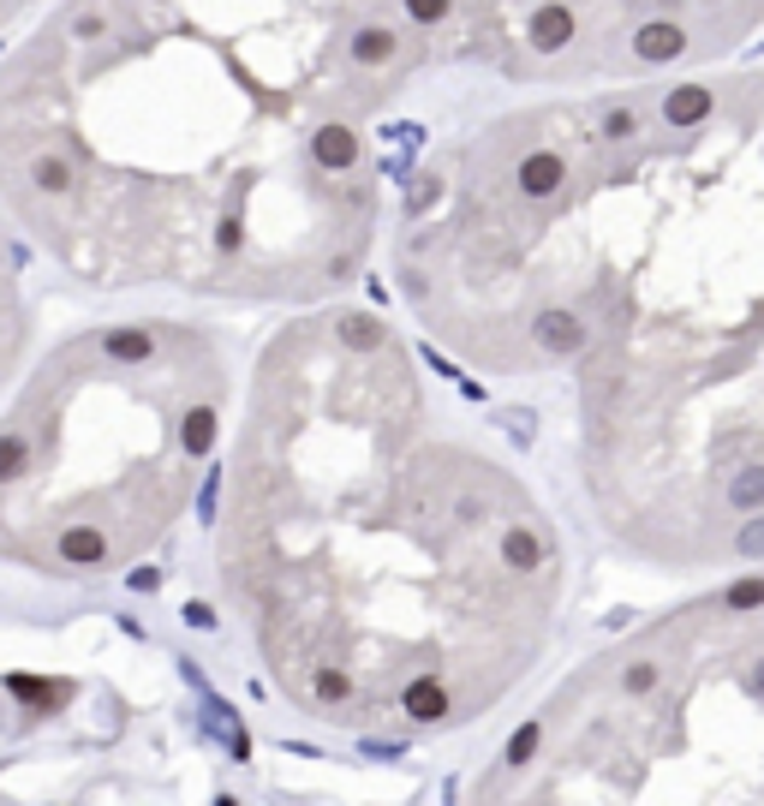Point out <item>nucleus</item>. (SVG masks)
<instances>
[{"label":"nucleus","mask_w":764,"mask_h":806,"mask_svg":"<svg viewBox=\"0 0 764 806\" xmlns=\"http://www.w3.org/2000/svg\"><path fill=\"white\" fill-rule=\"evenodd\" d=\"M460 806H764V562L567 664Z\"/></svg>","instance_id":"5"},{"label":"nucleus","mask_w":764,"mask_h":806,"mask_svg":"<svg viewBox=\"0 0 764 806\" xmlns=\"http://www.w3.org/2000/svg\"><path fill=\"white\" fill-rule=\"evenodd\" d=\"M31 341H36V311H31V282H24V240L0 210V394L19 383Z\"/></svg>","instance_id":"7"},{"label":"nucleus","mask_w":764,"mask_h":806,"mask_svg":"<svg viewBox=\"0 0 764 806\" xmlns=\"http://www.w3.org/2000/svg\"><path fill=\"white\" fill-rule=\"evenodd\" d=\"M478 0H49L0 49V210L96 293L347 299L389 138Z\"/></svg>","instance_id":"2"},{"label":"nucleus","mask_w":764,"mask_h":806,"mask_svg":"<svg viewBox=\"0 0 764 806\" xmlns=\"http://www.w3.org/2000/svg\"><path fill=\"white\" fill-rule=\"evenodd\" d=\"M215 574L305 723L418 746L532 687L573 592L562 515L389 311L329 299L257 347Z\"/></svg>","instance_id":"3"},{"label":"nucleus","mask_w":764,"mask_h":806,"mask_svg":"<svg viewBox=\"0 0 764 806\" xmlns=\"http://www.w3.org/2000/svg\"><path fill=\"white\" fill-rule=\"evenodd\" d=\"M382 240L418 341L562 424L615 555L764 562V66L513 102L406 173Z\"/></svg>","instance_id":"1"},{"label":"nucleus","mask_w":764,"mask_h":806,"mask_svg":"<svg viewBox=\"0 0 764 806\" xmlns=\"http://www.w3.org/2000/svg\"><path fill=\"white\" fill-rule=\"evenodd\" d=\"M758 31L764 0H478L466 61L567 96L711 72Z\"/></svg>","instance_id":"6"},{"label":"nucleus","mask_w":764,"mask_h":806,"mask_svg":"<svg viewBox=\"0 0 764 806\" xmlns=\"http://www.w3.org/2000/svg\"><path fill=\"white\" fill-rule=\"evenodd\" d=\"M233 406L210 322L144 311L61 335L0 406V562L72 585L144 568L222 473Z\"/></svg>","instance_id":"4"},{"label":"nucleus","mask_w":764,"mask_h":806,"mask_svg":"<svg viewBox=\"0 0 764 806\" xmlns=\"http://www.w3.org/2000/svg\"><path fill=\"white\" fill-rule=\"evenodd\" d=\"M42 7H49V0H0V42L19 31V24H31Z\"/></svg>","instance_id":"8"}]
</instances>
